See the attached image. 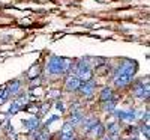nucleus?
<instances>
[{
	"instance_id": "f8f14e48",
	"label": "nucleus",
	"mask_w": 150,
	"mask_h": 140,
	"mask_svg": "<svg viewBox=\"0 0 150 140\" xmlns=\"http://www.w3.org/2000/svg\"><path fill=\"white\" fill-rule=\"evenodd\" d=\"M105 103V106H104V109L107 110V111H112L116 109V101L114 99H110V101H104Z\"/></svg>"
},
{
	"instance_id": "f257e3e1",
	"label": "nucleus",
	"mask_w": 150,
	"mask_h": 140,
	"mask_svg": "<svg viewBox=\"0 0 150 140\" xmlns=\"http://www.w3.org/2000/svg\"><path fill=\"white\" fill-rule=\"evenodd\" d=\"M72 63V60L69 59H65V57H59V56H54L50 59L48 62V72L50 74H62L65 71H69V65Z\"/></svg>"
},
{
	"instance_id": "6ab92c4d",
	"label": "nucleus",
	"mask_w": 150,
	"mask_h": 140,
	"mask_svg": "<svg viewBox=\"0 0 150 140\" xmlns=\"http://www.w3.org/2000/svg\"><path fill=\"white\" fill-rule=\"evenodd\" d=\"M104 140H112V137H105Z\"/></svg>"
},
{
	"instance_id": "0eeeda50",
	"label": "nucleus",
	"mask_w": 150,
	"mask_h": 140,
	"mask_svg": "<svg viewBox=\"0 0 150 140\" xmlns=\"http://www.w3.org/2000/svg\"><path fill=\"white\" fill-rule=\"evenodd\" d=\"M117 118L122 121H134L135 119V111L129 110V111H117Z\"/></svg>"
},
{
	"instance_id": "20e7f679",
	"label": "nucleus",
	"mask_w": 150,
	"mask_h": 140,
	"mask_svg": "<svg viewBox=\"0 0 150 140\" xmlns=\"http://www.w3.org/2000/svg\"><path fill=\"white\" fill-rule=\"evenodd\" d=\"M81 86V80L77 77V75H69L68 80H66V91L68 92H75L78 91Z\"/></svg>"
},
{
	"instance_id": "a211bd4d",
	"label": "nucleus",
	"mask_w": 150,
	"mask_h": 140,
	"mask_svg": "<svg viewBox=\"0 0 150 140\" xmlns=\"http://www.w3.org/2000/svg\"><path fill=\"white\" fill-rule=\"evenodd\" d=\"M57 109L59 110H63V103H57Z\"/></svg>"
},
{
	"instance_id": "39448f33",
	"label": "nucleus",
	"mask_w": 150,
	"mask_h": 140,
	"mask_svg": "<svg viewBox=\"0 0 150 140\" xmlns=\"http://www.w3.org/2000/svg\"><path fill=\"white\" fill-rule=\"evenodd\" d=\"M134 77H131V75H125V74H116V77H114V83L117 87H125V86H128L131 81H132Z\"/></svg>"
},
{
	"instance_id": "dca6fc26",
	"label": "nucleus",
	"mask_w": 150,
	"mask_h": 140,
	"mask_svg": "<svg viewBox=\"0 0 150 140\" xmlns=\"http://www.w3.org/2000/svg\"><path fill=\"white\" fill-rule=\"evenodd\" d=\"M60 139H62V140H75L74 134H62Z\"/></svg>"
},
{
	"instance_id": "f03ea898",
	"label": "nucleus",
	"mask_w": 150,
	"mask_h": 140,
	"mask_svg": "<svg viewBox=\"0 0 150 140\" xmlns=\"http://www.w3.org/2000/svg\"><path fill=\"white\" fill-rule=\"evenodd\" d=\"M138 65H137L135 62H132V60H123V63L117 68V74H125V75H131V77H134V74L137 72V68Z\"/></svg>"
},
{
	"instance_id": "4468645a",
	"label": "nucleus",
	"mask_w": 150,
	"mask_h": 140,
	"mask_svg": "<svg viewBox=\"0 0 150 140\" xmlns=\"http://www.w3.org/2000/svg\"><path fill=\"white\" fill-rule=\"evenodd\" d=\"M141 133L146 136V139H149V136H150L149 134V124H146L144 126H141Z\"/></svg>"
},
{
	"instance_id": "ddd939ff",
	"label": "nucleus",
	"mask_w": 150,
	"mask_h": 140,
	"mask_svg": "<svg viewBox=\"0 0 150 140\" xmlns=\"http://www.w3.org/2000/svg\"><path fill=\"white\" fill-rule=\"evenodd\" d=\"M108 134L110 136H117L119 134V125L117 124H111L108 126Z\"/></svg>"
},
{
	"instance_id": "f3484780",
	"label": "nucleus",
	"mask_w": 150,
	"mask_h": 140,
	"mask_svg": "<svg viewBox=\"0 0 150 140\" xmlns=\"http://www.w3.org/2000/svg\"><path fill=\"white\" fill-rule=\"evenodd\" d=\"M57 119H59V116H53L51 119H48V121H47V125H50L51 122H54V121H57Z\"/></svg>"
},
{
	"instance_id": "1a4fd4ad",
	"label": "nucleus",
	"mask_w": 150,
	"mask_h": 140,
	"mask_svg": "<svg viewBox=\"0 0 150 140\" xmlns=\"http://www.w3.org/2000/svg\"><path fill=\"white\" fill-rule=\"evenodd\" d=\"M99 98H101V101H110V99H112V89L111 87H104Z\"/></svg>"
},
{
	"instance_id": "9b49d317",
	"label": "nucleus",
	"mask_w": 150,
	"mask_h": 140,
	"mask_svg": "<svg viewBox=\"0 0 150 140\" xmlns=\"http://www.w3.org/2000/svg\"><path fill=\"white\" fill-rule=\"evenodd\" d=\"M62 134H74V125L68 121L63 124V128H62Z\"/></svg>"
},
{
	"instance_id": "7ed1b4c3",
	"label": "nucleus",
	"mask_w": 150,
	"mask_h": 140,
	"mask_svg": "<svg viewBox=\"0 0 150 140\" xmlns=\"http://www.w3.org/2000/svg\"><path fill=\"white\" fill-rule=\"evenodd\" d=\"M80 94L84 95V96H92L93 92H95V81L93 80H89V81H81V86H80Z\"/></svg>"
},
{
	"instance_id": "2eb2a0df",
	"label": "nucleus",
	"mask_w": 150,
	"mask_h": 140,
	"mask_svg": "<svg viewBox=\"0 0 150 140\" xmlns=\"http://www.w3.org/2000/svg\"><path fill=\"white\" fill-rule=\"evenodd\" d=\"M38 140H50V134L47 131H44L41 136H38Z\"/></svg>"
},
{
	"instance_id": "6e6552de",
	"label": "nucleus",
	"mask_w": 150,
	"mask_h": 140,
	"mask_svg": "<svg viewBox=\"0 0 150 140\" xmlns=\"http://www.w3.org/2000/svg\"><path fill=\"white\" fill-rule=\"evenodd\" d=\"M20 81L18 80H12V81H9L8 84H6V87H8V91H9V94L12 95V94H17L18 91H20Z\"/></svg>"
},
{
	"instance_id": "9d476101",
	"label": "nucleus",
	"mask_w": 150,
	"mask_h": 140,
	"mask_svg": "<svg viewBox=\"0 0 150 140\" xmlns=\"http://www.w3.org/2000/svg\"><path fill=\"white\" fill-rule=\"evenodd\" d=\"M90 131H92L95 136H98V137H102V134L105 133V128H104V125H102V124H99V122H98Z\"/></svg>"
},
{
	"instance_id": "423d86ee",
	"label": "nucleus",
	"mask_w": 150,
	"mask_h": 140,
	"mask_svg": "<svg viewBox=\"0 0 150 140\" xmlns=\"http://www.w3.org/2000/svg\"><path fill=\"white\" fill-rule=\"evenodd\" d=\"M23 125H26L27 130H30V131H36L38 128H39V119H38L36 116L35 118H30L29 121H24Z\"/></svg>"
}]
</instances>
